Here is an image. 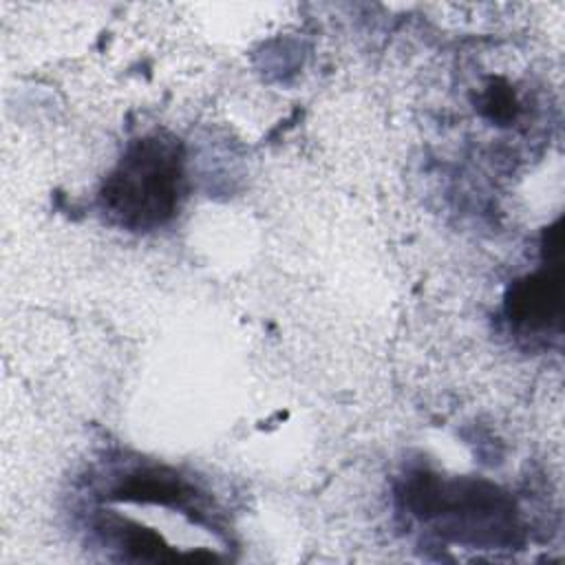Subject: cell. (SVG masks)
Segmentation results:
<instances>
[{
    "label": "cell",
    "instance_id": "cell-4",
    "mask_svg": "<svg viewBox=\"0 0 565 565\" xmlns=\"http://www.w3.org/2000/svg\"><path fill=\"white\" fill-rule=\"evenodd\" d=\"M113 499L161 503L174 508H188L196 499V492L179 475L168 470H139L128 475L115 490Z\"/></svg>",
    "mask_w": 565,
    "mask_h": 565
},
{
    "label": "cell",
    "instance_id": "cell-2",
    "mask_svg": "<svg viewBox=\"0 0 565 565\" xmlns=\"http://www.w3.org/2000/svg\"><path fill=\"white\" fill-rule=\"evenodd\" d=\"M404 501L411 514L435 521L455 541L512 545L516 514L510 497L481 479H444L433 472L406 477Z\"/></svg>",
    "mask_w": 565,
    "mask_h": 565
},
{
    "label": "cell",
    "instance_id": "cell-1",
    "mask_svg": "<svg viewBox=\"0 0 565 565\" xmlns=\"http://www.w3.org/2000/svg\"><path fill=\"white\" fill-rule=\"evenodd\" d=\"M185 190L181 143L166 135L130 141L102 185L99 203L126 230H154L179 210Z\"/></svg>",
    "mask_w": 565,
    "mask_h": 565
},
{
    "label": "cell",
    "instance_id": "cell-3",
    "mask_svg": "<svg viewBox=\"0 0 565 565\" xmlns=\"http://www.w3.org/2000/svg\"><path fill=\"white\" fill-rule=\"evenodd\" d=\"M508 318L525 329H550L563 316L561 256H547L543 269L512 282L505 296Z\"/></svg>",
    "mask_w": 565,
    "mask_h": 565
},
{
    "label": "cell",
    "instance_id": "cell-5",
    "mask_svg": "<svg viewBox=\"0 0 565 565\" xmlns=\"http://www.w3.org/2000/svg\"><path fill=\"white\" fill-rule=\"evenodd\" d=\"M119 536H121L124 550L139 561H159L161 563V561H174L179 556L152 530H146L139 525H128V527L119 530Z\"/></svg>",
    "mask_w": 565,
    "mask_h": 565
},
{
    "label": "cell",
    "instance_id": "cell-6",
    "mask_svg": "<svg viewBox=\"0 0 565 565\" xmlns=\"http://www.w3.org/2000/svg\"><path fill=\"white\" fill-rule=\"evenodd\" d=\"M479 108L492 121L508 124V121L514 119V115L519 110V104H516V97H514L512 88L505 82L492 79L488 84V88L483 90V95H481V106Z\"/></svg>",
    "mask_w": 565,
    "mask_h": 565
}]
</instances>
